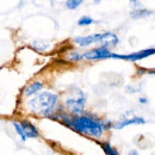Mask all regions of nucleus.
Segmentation results:
<instances>
[{
	"instance_id": "nucleus-1",
	"label": "nucleus",
	"mask_w": 155,
	"mask_h": 155,
	"mask_svg": "<svg viewBox=\"0 0 155 155\" xmlns=\"http://www.w3.org/2000/svg\"><path fill=\"white\" fill-rule=\"evenodd\" d=\"M58 100V96L56 93L44 91L31 98L26 103V107L29 109L31 114L42 117H50L51 114L55 111Z\"/></svg>"
},
{
	"instance_id": "nucleus-2",
	"label": "nucleus",
	"mask_w": 155,
	"mask_h": 155,
	"mask_svg": "<svg viewBox=\"0 0 155 155\" xmlns=\"http://www.w3.org/2000/svg\"><path fill=\"white\" fill-rule=\"evenodd\" d=\"M68 125L72 127L74 130H77L80 134L97 137V138L101 137L103 131H104L103 123L90 116H79L72 118Z\"/></svg>"
},
{
	"instance_id": "nucleus-3",
	"label": "nucleus",
	"mask_w": 155,
	"mask_h": 155,
	"mask_svg": "<svg viewBox=\"0 0 155 155\" xmlns=\"http://www.w3.org/2000/svg\"><path fill=\"white\" fill-rule=\"evenodd\" d=\"M85 104H86V94L78 87H73L64 99L66 107L74 115H79L82 112Z\"/></svg>"
},
{
	"instance_id": "nucleus-4",
	"label": "nucleus",
	"mask_w": 155,
	"mask_h": 155,
	"mask_svg": "<svg viewBox=\"0 0 155 155\" xmlns=\"http://www.w3.org/2000/svg\"><path fill=\"white\" fill-rule=\"evenodd\" d=\"M155 54V48H149V49H143V50H140V51H136L133 54H125V55H119V54H111V58H118V60H125V61H140V60H143V58H148V56H152Z\"/></svg>"
},
{
	"instance_id": "nucleus-5",
	"label": "nucleus",
	"mask_w": 155,
	"mask_h": 155,
	"mask_svg": "<svg viewBox=\"0 0 155 155\" xmlns=\"http://www.w3.org/2000/svg\"><path fill=\"white\" fill-rule=\"evenodd\" d=\"M107 37V32L104 34H93V35H87V36H77L74 37V42L79 44L80 47H87L93 43H104V41Z\"/></svg>"
},
{
	"instance_id": "nucleus-6",
	"label": "nucleus",
	"mask_w": 155,
	"mask_h": 155,
	"mask_svg": "<svg viewBox=\"0 0 155 155\" xmlns=\"http://www.w3.org/2000/svg\"><path fill=\"white\" fill-rule=\"evenodd\" d=\"M111 54L112 53L107 48L101 45L99 48L84 53V58H86V60H104V58H111Z\"/></svg>"
},
{
	"instance_id": "nucleus-7",
	"label": "nucleus",
	"mask_w": 155,
	"mask_h": 155,
	"mask_svg": "<svg viewBox=\"0 0 155 155\" xmlns=\"http://www.w3.org/2000/svg\"><path fill=\"white\" fill-rule=\"evenodd\" d=\"M144 123H146L144 118L134 116V117H131V118H128V119L117 120L116 123L112 125V128L116 129V130H120V129H123V128H125V127H128V125H133V124H144Z\"/></svg>"
},
{
	"instance_id": "nucleus-8",
	"label": "nucleus",
	"mask_w": 155,
	"mask_h": 155,
	"mask_svg": "<svg viewBox=\"0 0 155 155\" xmlns=\"http://www.w3.org/2000/svg\"><path fill=\"white\" fill-rule=\"evenodd\" d=\"M20 124H21V127L24 129V133H25V135H26L28 138H36V137L39 136L37 128L31 122H29V120H21Z\"/></svg>"
},
{
	"instance_id": "nucleus-9",
	"label": "nucleus",
	"mask_w": 155,
	"mask_h": 155,
	"mask_svg": "<svg viewBox=\"0 0 155 155\" xmlns=\"http://www.w3.org/2000/svg\"><path fill=\"white\" fill-rule=\"evenodd\" d=\"M42 87H43V84H42L41 81H34V82H31L29 86L25 87V90H24L23 93H24L26 97L36 96V94H38L39 90H42Z\"/></svg>"
},
{
	"instance_id": "nucleus-10",
	"label": "nucleus",
	"mask_w": 155,
	"mask_h": 155,
	"mask_svg": "<svg viewBox=\"0 0 155 155\" xmlns=\"http://www.w3.org/2000/svg\"><path fill=\"white\" fill-rule=\"evenodd\" d=\"M118 44V37L114 32H107V37L104 41L103 43V47L105 48H109V47H116Z\"/></svg>"
},
{
	"instance_id": "nucleus-11",
	"label": "nucleus",
	"mask_w": 155,
	"mask_h": 155,
	"mask_svg": "<svg viewBox=\"0 0 155 155\" xmlns=\"http://www.w3.org/2000/svg\"><path fill=\"white\" fill-rule=\"evenodd\" d=\"M100 144H101V148H103L104 153L106 155H119L118 150L115 149L109 142H103V143H100Z\"/></svg>"
},
{
	"instance_id": "nucleus-12",
	"label": "nucleus",
	"mask_w": 155,
	"mask_h": 155,
	"mask_svg": "<svg viewBox=\"0 0 155 155\" xmlns=\"http://www.w3.org/2000/svg\"><path fill=\"white\" fill-rule=\"evenodd\" d=\"M32 45H34V48L37 49L38 51H47V50L50 48L49 43H48V42H44V41H34Z\"/></svg>"
},
{
	"instance_id": "nucleus-13",
	"label": "nucleus",
	"mask_w": 155,
	"mask_h": 155,
	"mask_svg": "<svg viewBox=\"0 0 155 155\" xmlns=\"http://www.w3.org/2000/svg\"><path fill=\"white\" fill-rule=\"evenodd\" d=\"M12 124H13V127H15V129H16V133H17L18 136L21 138V141H24V142H25V141L28 140V137H26L25 133H24V129H23L21 124L18 123V122H16V120H13V122H12Z\"/></svg>"
},
{
	"instance_id": "nucleus-14",
	"label": "nucleus",
	"mask_w": 155,
	"mask_h": 155,
	"mask_svg": "<svg viewBox=\"0 0 155 155\" xmlns=\"http://www.w3.org/2000/svg\"><path fill=\"white\" fill-rule=\"evenodd\" d=\"M149 15H152V12L148 11V10H143V8L134 10V11L131 12V16H133L134 18H142V17H147V16H149Z\"/></svg>"
},
{
	"instance_id": "nucleus-15",
	"label": "nucleus",
	"mask_w": 155,
	"mask_h": 155,
	"mask_svg": "<svg viewBox=\"0 0 155 155\" xmlns=\"http://www.w3.org/2000/svg\"><path fill=\"white\" fill-rule=\"evenodd\" d=\"M92 23H94V20L90 16H82L78 20V25H80V26H87V25H91Z\"/></svg>"
},
{
	"instance_id": "nucleus-16",
	"label": "nucleus",
	"mask_w": 155,
	"mask_h": 155,
	"mask_svg": "<svg viewBox=\"0 0 155 155\" xmlns=\"http://www.w3.org/2000/svg\"><path fill=\"white\" fill-rule=\"evenodd\" d=\"M81 4H82L81 0H68V1H66V7L68 10H77Z\"/></svg>"
},
{
	"instance_id": "nucleus-17",
	"label": "nucleus",
	"mask_w": 155,
	"mask_h": 155,
	"mask_svg": "<svg viewBox=\"0 0 155 155\" xmlns=\"http://www.w3.org/2000/svg\"><path fill=\"white\" fill-rule=\"evenodd\" d=\"M67 60L68 61H80V60H84V54H80V53H75V51H72V53H68L67 54Z\"/></svg>"
},
{
	"instance_id": "nucleus-18",
	"label": "nucleus",
	"mask_w": 155,
	"mask_h": 155,
	"mask_svg": "<svg viewBox=\"0 0 155 155\" xmlns=\"http://www.w3.org/2000/svg\"><path fill=\"white\" fill-rule=\"evenodd\" d=\"M101 123H103V127H104V130H107L109 128H111V127H112V125L110 124V122H107V120H103Z\"/></svg>"
},
{
	"instance_id": "nucleus-19",
	"label": "nucleus",
	"mask_w": 155,
	"mask_h": 155,
	"mask_svg": "<svg viewBox=\"0 0 155 155\" xmlns=\"http://www.w3.org/2000/svg\"><path fill=\"white\" fill-rule=\"evenodd\" d=\"M130 5H135L136 8H141V2L135 1V0H131V1H130Z\"/></svg>"
},
{
	"instance_id": "nucleus-20",
	"label": "nucleus",
	"mask_w": 155,
	"mask_h": 155,
	"mask_svg": "<svg viewBox=\"0 0 155 155\" xmlns=\"http://www.w3.org/2000/svg\"><path fill=\"white\" fill-rule=\"evenodd\" d=\"M128 155H140V153H138L137 150H135V149H134V150H130Z\"/></svg>"
},
{
	"instance_id": "nucleus-21",
	"label": "nucleus",
	"mask_w": 155,
	"mask_h": 155,
	"mask_svg": "<svg viewBox=\"0 0 155 155\" xmlns=\"http://www.w3.org/2000/svg\"><path fill=\"white\" fill-rule=\"evenodd\" d=\"M138 101H140L141 104H147V99H146V98H140Z\"/></svg>"
},
{
	"instance_id": "nucleus-22",
	"label": "nucleus",
	"mask_w": 155,
	"mask_h": 155,
	"mask_svg": "<svg viewBox=\"0 0 155 155\" xmlns=\"http://www.w3.org/2000/svg\"><path fill=\"white\" fill-rule=\"evenodd\" d=\"M148 73H150V74H155V69H150V71H148Z\"/></svg>"
}]
</instances>
